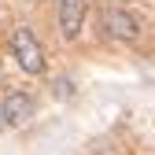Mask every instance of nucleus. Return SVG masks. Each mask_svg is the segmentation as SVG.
Segmentation results:
<instances>
[{
	"label": "nucleus",
	"instance_id": "obj_3",
	"mask_svg": "<svg viewBox=\"0 0 155 155\" xmlns=\"http://www.w3.org/2000/svg\"><path fill=\"white\" fill-rule=\"evenodd\" d=\"M0 118H4V126H30L37 118V100L30 92L15 89L4 96V104H0Z\"/></svg>",
	"mask_w": 155,
	"mask_h": 155
},
{
	"label": "nucleus",
	"instance_id": "obj_1",
	"mask_svg": "<svg viewBox=\"0 0 155 155\" xmlns=\"http://www.w3.org/2000/svg\"><path fill=\"white\" fill-rule=\"evenodd\" d=\"M11 59L22 67L26 74H45V48H41V41L33 37L30 26H18V30L11 33Z\"/></svg>",
	"mask_w": 155,
	"mask_h": 155
},
{
	"label": "nucleus",
	"instance_id": "obj_2",
	"mask_svg": "<svg viewBox=\"0 0 155 155\" xmlns=\"http://www.w3.org/2000/svg\"><path fill=\"white\" fill-rule=\"evenodd\" d=\"M104 30H107V37L126 41V45L140 41V33H144L140 18L133 15V11H126V8H107V11H104Z\"/></svg>",
	"mask_w": 155,
	"mask_h": 155
},
{
	"label": "nucleus",
	"instance_id": "obj_4",
	"mask_svg": "<svg viewBox=\"0 0 155 155\" xmlns=\"http://www.w3.org/2000/svg\"><path fill=\"white\" fill-rule=\"evenodd\" d=\"M85 11H89V0H59V33H63V41H78L81 37Z\"/></svg>",
	"mask_w": 155,
	"mask_h": 155
}]
</instances>
